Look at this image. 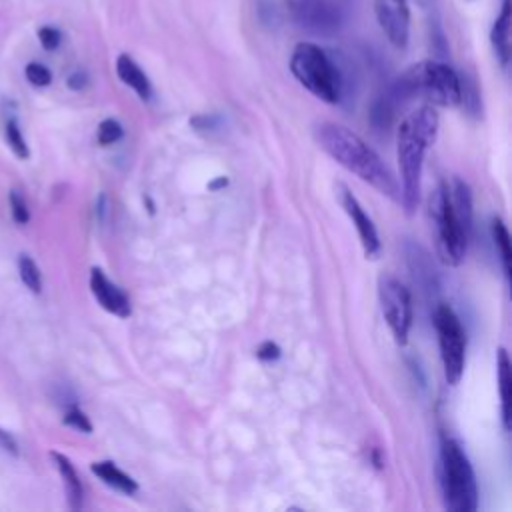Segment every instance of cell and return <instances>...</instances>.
<instances>
[{"label": "cell", "mask_w": 512, "mask_h": 512, "mask_svg": "<svg viewBox=\"0 0 512 512\" xmlns=\"http://www.w3.org/2000/svg\"><path fill=\"white\" fill-rule=\"evenodd\" d=\"M316 144L348 172L368 182L380 194L400 202V184L384 164V160L350 128L336 122H320L314 126Z\"/></svg>", "instance_id": "1"}, {"label": "cell", "mask_w": 512, "mask_h": 512, "mask_svg": "<svg viewBox=\"0 0 512 512\" xmlns=\"http://www.w3.org/2000/svg\"><path fill=\"white\" fill-rule=\"evenodd\" d=\"M438 132V114L432 106L410 112L398 128L396 154L400 168V202L406 214H412L420 202L424 154L434 144Z\"/></svg>", "instance_id": "2"}, {"label": "cell", "mask_w": 512, "mask_h": 512, "mask_svg": "<svg viewBox=\"0 0 512 512\" xmlns=\"http://www.w3.org/2000/svg\"><path fill=\"white\" fill-rule=\"evenodd\" d=\"M394 100L424 98L436 106L460 104V76L448 64L426 60L410 66L392 86Z\"/></svg>", "instance_id": "3"}, {"label": "cell", "mask_w": 512, "mask_h": 512, "mask_svg": "<svg viewBox=\"0 0 512 512\" xmlns=\"http://www.w3.org/2000/svg\"><path fill=\"white\" fill-rule=\"evenodd\" d=\"M292 76L316 98L336 104L344 90L342 70L336 60L318 44L300 42L290 56Z\"/></svg>", "instance_id": "4"}, {"label": "cell", "mask_w": 512, "mask_h": 512, "mask_svg": "<svg viewBox=\"0 0 512 512\" xmlns=\"http://www.w3.org/2000/svg\"><path fill=\"white\" fill-rule=\"evenodd\" d=\"M440 490L444 506L452 512L478 508V484L464 448L450 436L440 444Z\"/></svg>", "instance_id": "5"}, {"label": "cell", "mask_w": 512, "mask_h": 512, "mask_svg": "<svg viewBox=\"0 0 512 512\" xmlns=\"http://www.w3.org/2000/svg\"><path fill=\"white\" fill-rule=\"evenodd\" d=\"M428 208L434 224V238L440 260L446 266H460L468 250L470 234L462 228L452 210L448 184H440L436 188V192L430 196Z\"/></svg>", "instance_id": "6"}, {"label": "cell", "mask_w": 512, "mask_h": 512, "mask_svg": "<svg viewBox=\"0 0 512 512\" xmlns=\"http://www.w3.org/2000/svg\"><path fill=\"white\" fill-rule=\"evenodd\" d=\"M434 328L438 336L444 378L448 384L456 386L464 374L466 364V332L458 314L448 304L436 306Z\"/></svg>", "instance_id": "7"}, {"label": "cell", "mask_w": 512, "mask_h": 512, "mask_svg": "<svg viewBox=\"0 0 512 512\" xmlns=\"http://www.w3.org/2000/svg\"><path fill=\"white\" fill-rule=\"evenodd\" d=\"M378 300L382 316L394 336V342L404 346L412 328V296L410 290L394 276H380Z\"/></svg>", "instance_id": "8"}, {"label": "cell", "mask_w": 512, "mask_h": 512, "mask_svg": "<svg viewBox=\"0 0 512 512\" xmlns=\"http://www.w3.org/2000/svg\"><path fill=\"white\" fill-rule=\"evenodd\" d=\"M296 22L314 36H334L344 24L342 0H296Z\"/></svg>", "instance_id": "9"}, {"label": "cell", "mask_w": 512, "mask_h": 512, "mask_svg": "<svg viewBox=\"0 0 512 512\" xmlns=\"http://www.w3.org/2000/svg\"><path fill=\"white\" fill-rule=\"evenodd\" d=\"M376 20L396 48H406L410 38V6L408 0H374Z\"/></svg>", "instance_id": "10"}, {"label": "cell", "mask_w": 512, "mask_h": 512, "mask_svg": "<svg viewBox=\"0 0 512 512\" xmlns=\"http://www.w3.org/2000/svg\"><path fill=\"white\" fill-rule=\"evenodd\" d=\"M336 192H338V200H340L344 212L348 214V218L352 220V224L358 232V238H360V244H362V250H364L366 258H376L380 254V238H378L374 222L364 212L358 198L348 190V186L336 184Z\"/></svg>", "instance_id": "11"}, {"label": "cell", "mask_w": 512, "mask_h": 512, "mask_svg": "<svg viewBox=\"0 0 512 512\" xmlns=\"http://www.w3.org/2000/svg\"><path fill=\"white\" fill-rule=\"evenodd\" d=\"M90 290L92 296L96 298V302L110 314L118 316V318H128L132 314V306H130V298L126 296V292L122 288H118L106 274L102 268H92L90 270Z\"/></svg>", "instance_id": "12"}, {"label": "cell", "mask_w": 512, "mask_h": 512, "mask_svg": "<svg viewBox=\"0 0 512 512\" xmlns=\"http://www.w3.org/2000/svg\"><path fill=\"white\" fill-rule=\"evenodd\" d=\"M496 380L500 392V418L502 428L510 430V414H512V370L506 348H498L496 352Z\"/></svg>", "instance_id": "13"}, {"label": "cell", "mask_w": 512, "mask_h": 512, "mask_svg": "<svg viewBox=\"0 0 512 512\" xmlns=\"http://www.w3.org/2000/svg\"><path fill=\"white\" fill-rule=\"evenodd\" d=\"M116 74L118 78L132 88L140 100H150L152 98V84L148 80V76L144 74V70L138 66V62L128 56V54H120L116 58Z\"/></svg>", "instance_id": "14"}, {"label": "cell", "mask_w": 512, "mask_h": 512, "mask_svg": "<svg viewBox=\"0 0 512 512\" xmlns=\"http://www.w3.org/2000/svg\"><path fill=\"white\" fill-rule=\"evenodd\" d=\"M50 458L54 460V464H56V468L60 472L68 506L72 510H80L82 508V500H84V488H82V482H80V476H78L74 464L62 452H50Z\"/></svg>", "instance_id": "15"}, {"label": "cell", "mask_w": 512, "mask_h": 512, "mask_svg": "<svg viewBox=\"0 0 512 512\" xmlns=\"http://www.w3.org/2000/svg\"><path fill=\"white\" fill-rule=\"evenodd\" d=\"M510 24H512L510 0H504L502 8H500V14L496 16L492 32H490L492 48H494L496 58L500 60L502 68H506L508 62H510Z\"/></svg>", "instance_id": "16"}, {"label": "cell", "mask_w": 512, "mask_h": 512, "mask_svg": "<svg viewBox=\"0 0 512 512\" xmlns=\"http://www.w3.org/2000/svg\"><path fill=\"white\" fill-rule=\"evenodd\" d=\"M92 474H96L106 486L122 492V494H136L138 492V482L128 476L124 470H120L112 460H100V462H92L90 466Z\"/></svg>", "instance_id": "17"}, {"label": "cell", "mask_w": 512, "mask_h": 512, "mask_svg": "<svg viewBox=\"0 0 512 512\" xmlns=\"http://www.w3.org/2000/svg\"><path fill=\"white\" fill-rule=\"evenodd\" d=\"M492 240H494V246H496V250H498L504 276H506V280H510V272H512V268H510V262H512L510 234H508L506 224H504L500 218H494V220H492Z\"/></svg>", "instance_id": "18"}, {"label": "cell", "mask_w": 512, "mask_h": 512, "mask_svg": "<svg viewBox=\"0 0 512 512\" xmlns=\"http://www.w3.org/2000/svg\"><path fill=\"white\" fill-rule=\"evenodd\" d=\"M18 276H20L22 284L32 294L42 292V272H40V268H38V264L34 262L32 256H28V254L18 256Z\"/></svg>", "instance_id": "19"}, {"label": "cell", "mask_w": 512, "mask_h": 512, "mask_svg": "<svg viewBox=\"0 0 512 512\" xmlns=\"http://www.w3.org/2000/svg\"><path fill=\"white\" fill-rule=\"evenodd\" d=\"M4 136H6L8 148L12 150V154H14L18 160H28V158H30V148H28V144H26V138H24V134H22L20 124H18L16 118H8Z\"/></svg>", "instance_id": "20"}, {"label": "cell", "mask_w": 512, "mask_h": 512, "mask_svg": "<svg viewBox=\"0 0 512 512\" xmlns=\"http://www.w3.org/2000/svg\"><path fill=\"white\" fill-rule=\"evenodd\" d=\"M460 104L472 116H478L482 112V104H480V96H478L476 84L470 78H462V76H460Z\"/></svg>", "instance_id": "21"}, {"label": "cell", "mask_w": 512, "mask_h": 512, "mask_svg": "<svg viewBox=\"0 0 512 512\" xmlns=\"http://www.w3.org/2000/svg\"><path fill=\"white\" fill-rule=\"evenodd\" d=\"M124 136V128L118 120L114 118H106L98 124V132H96V140L100 146H110L116 144L120 138Z\"/></svg>", "instance_id": "22"}, {"label": "cell", "mask_w": 512, "mask_h": 512, "mask_svg": "<svg viewBox=\"0 0 512 512\" xmlns=\"http://www.w3.org/2000/svg\"><path fill=\"white\" fill-rule=\"evenodd\" d=\"M62 422H64L66 426H70V428H76L78 432H84V434H90V432H92V422H90V418H88L86 412H82L76 404H72V406L66 408Z\"/></svg>", "instance_id": "23"}, {"label": "cell", "mask_w": 512, "mask_h": 512, "mask_svg": "<svg viewBox=\"0 0 512 512\" xmlns=\"http://www.w3.org/2000/svg\"><path fill=\"white\" fill-rule=\"evenodd\" d=\"M8 202H10V214H12V220L16 224H28L30 222V208L24 200V196L18 192V190H12L8 194Z\"/></svg>", "instance_id": "24"}, {"label": "cell", "mask_w": 512, "mask_h": 512, "mask_svg": "<svg viewBox=\"0 0 512 512\" xmlns=\"http://www.w3.org/2000/svg\"><path fill=\"white\" fill-rule=\"evenodd\" d=\"M24 74H26V80L32 86H38V88H44V86H48L52 82V72L44 64H40V62L26 64Z\"/></svg>", "instance_id": "25"}, {"label": "cell", "mask_w": 512, "mask_h": 512, "mask_svg": "<svg viewBox=\"0 0 512 512\" xmlns=\"http://www.w3.org/2000/svg\"><path fill=\"white\" fill-rule=\"evenodd\" d=\"M38 40H40L44 50H56L60 46V42H62V34L54 26H42L38 30Z\"/></svg>", "instance_id": "26"}, {"label": "cell", "mask_w": 512, "mask_h": 512, "mask_svg": "<svg viewBox=\"0 0 512 512\" xmlns=\"http://www.w3.org/2000/svg\"><path fill=\"white\" fill-rule=\"evenodd\" d=\"M280 346L272 340H264L262 344H258L256 348V358L264 360V362H272V360H278L280 358Z\"/></svg>", "instance_id": "27"}, {"label": "cell", "mask_w": 512, "mask_h": 512, "mask_svg": "<svg viewBox=\"0 0 512 512\" xmlns=\"http://www.w3.org/2000/svg\"><path fill=\"white\" fill-rule=\"evenodd\" d=\"M0 450L10 454V456H18L20 454L16 438L8 430H4V428H0Z\"/></svg>", "instance_id": "28"}, {"label": "cell", "mask_w": 512, "mask_h": 512, "mask_svg": "<svg viewBox=\"0 0 512 512\" xmlns=\"http://www.w3.org/2000/svg\"><path fill=\"white\" fill-rule=\"evenodd\" d=\"M86 84H88V76L82 70H76L68 76V88H72V90H82V88H86Z\"/></svg>", "instance_id": "29"}, {"label": "cell", "mask_w": 512, "mask_h": 512, "mask_svg": "<svg viewBox=\"0 0 512 512\" xmlns=\"http://www.w3.org/2000/svg\"><path fill=\"white\" fill-rule=\"evenodd\" d=\"M226 186H228V178H226V176H218V178H214V180L208 184V190L216 192V190L226 188Z\"/></svg>", "instance_id": "30"}]
</instances>
